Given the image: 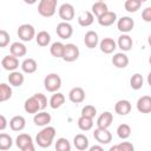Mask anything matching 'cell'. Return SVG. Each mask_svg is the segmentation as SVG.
I'll return each instance as SVG.
<instances>
[{
  "instance_id": "cell-1",
  "label": "cell",
  "mask_w": 151,
  "mask_h": 151,
  "mask_svg": "<svg viewBox=\"0 0 151 151\" xmlns=\"http://www.w3.org/2000/svg\"><path fill=\"white\" fill-rule=\"evenodd\" d=\"M55 129L53 126H44L42 130L40 132H38L37 137H35V143L42 147V149H46V147H50L52 145V142L55 137Z\"/></svg>"
},
{
  "instance_id": "cell-11",
  "label": "cell",
  "mask_w": 151,
  "mask_h": 151,
  "mask_svg": "<svg viewBox=\"0 0 151 151\" xmlns=\"http://www.w3.org/2000/svg\"><path fill=\"white\" fill-rule=\"evenodd\" d=\"M97 19H98V24L100 26L107 27V26L113 25L117 21V14L114 12H112V11H106L105 13H103L101 15H99Z\"/></svg>"
},
{
  "instance_id": "cell-34",
  "label": "cell",
  "mask_w": 151,
  "mask_h": 151,
  "mask_svg": "<svg viewBox=\"0 0 151 151\" xmlns=\"http://www.w3.org/2000/svg\"><path fill=\"white\" fill-rule=\"evenodd\" d=\"M144 85V78L140 73H134L131 78H130V86L132 90H140Z\"/></svg>"
},
{
  "instance_id": "cell-3",
  "label": "cell",
  "mask_w": 151,
  "mask_h": 151,
  "mask_svg": "<svg viewBox=\"0 0 151 151\" xmlns=\"http://www.w3.org/2000/svg\"><path fill=\"white\" fill-rule=\"evenodd\" d=\"M44 87L47 92L54 93L61 87V78L57 73H50L44 79Z\"/></svg>"
},
{
  "instance_id": "cell-38",
  "label": "cell",
  "mask_w": 151,
  "mask_h": 151,
  "mask_svg": "<svg viewBox=\"0 0 151 151\" xmlns=\"http://www.w3.org/2000/svg\"><path fill=\"white\" fill-rule=\"evenodd\" d=\"M142 1L140 0H125V2H124V8L127 11V12H130V13H134V12H137L139 8H140V6H142Z\"/></svg>"
},
{
  "instance_id": "cell-8",
  "label": "cell",
  "mask_w": 151,
  "mask_h": 151,
  "mask_svg": "<svg viewBox=\"0 0 151 151\" xmlns=\"http://www.w3.org/2000/svg\"><path fill=\"white\" fill-rule=\"evenodd\" d=\"M58 14H59V17L63 21H71L74 18V14H76L73 5H71L68 2L63 4L58 9Z\"/></svg>"
},
{
  "instance_id": "cell-32",
  "label": "cell",
  "mask_w": 151,
  "mask_h": 151,
  "mask_svg": "<svg viewBox=\"0 0 151 151\" xmlns=\"http://www.w3.org/2000/svg\"><path fill=\"white\" fill-rule=\"evenodd\" d=\"M13 145V139L8 133L0 132V150L6 151L9 150Z\"/></svg>"
},
{
  "instance_id": "cell-2",
  "label": "cell",
  "mask_w": 151,
  "mask_h": 151,
  "mask_svg": "<svg viewBox=\"0 0 151 151\" xmlns=\"http://www.w3.org/2000/svg\"><path fill=\"white\" fill-rule=\"evenodd\" d=\"M58 0H40L38 4V13L44 18H51L57 12Z\"/></svg>"
},
{
  "instance_id": "cell-14",
  "label": "cell",
  "mask_w": 151,
  "mask_h": 151,
  "mask_svg": "<svg viewBox=\"0 0 151 151\" xmlns=\"http://www.w3.org/2000/svg\"><path fill=\"white\" fill-rule=\"evenodd\" d=\"M51 120H52L51 114L47 113V112H45V111H42V110L39 111V112H37V113H34V117H33L34 124L37 126H41V127L48 125L51 123Z\"/></svg>"
},
{
  "instance_id": "cell-20",
  "label": "cell",
  "mask_w": 151,
  "mask_h": 151,
  "mask_svg": "<svg viewBox=\"0 0 151 151\" xmlns=\"http://www.w3.org/2000/svg\"><path fill=\"white\" fill-rule=\"evenodd\" d=\"M137 110L140 113H150L151 112V97L143 96L137 100Z\"/></svg>"
},
{
  "instance_id": "cell-17",
  "label": "cell",
  "mask_w": 151,
  "mask_h": 151,
  "mask_svg": "<svg viewBox=\"0 0 151 151\" xmlns=\"http://www.w3.org/2000/svg\"><path fill=\"white\" fill-rule=\"evenodd\" d=\"M131 109H132V105L126 99H120L114 105V112L117 114H119V116H126V114H129L131 112Z\"/></svg>"
},
{
  "instance_id": "cell-28",
  "label": "cell",
  "mask_w": 151,
  "mask_h": 151,
  "mask_svg": "<svg viewBox=\"0 0 151 151\" xmlns=\"http://www.w3.org/2000/svg\"><path fill=\"white\" fill-rule=\"evenodd\" d=\"M21 70H22V72H25L27 74L34 73L38 70V64L33 58H26L21 63Z\"/></svg>"
},
{
  "instance_id": "cell-45",
  "label": "cell",
  "mask_w": 151,
  "mask_h": 151,
  "mask_svg": "<svg viewBox=\"0 0 151 151\" xmlns=\"http://www.w3.org/2000/svg\"><path fill=\"white\" fill-rule=\"evenodd\" d=\"M7 125H8V122H7L6 117L0 114V131H4L7 127Z\"/></svg>"
},
{
  "instance_id": "cell-43",
  "label": "cell",
  "mask_w": 151,
  "mask_h": 151,
  "mask_svg": "<svg viewBox=\"0 0 151 151\" xmlns=\"http://www.w3.org/2000/svg\"><path fill=\"white\" fill-rule=\"evenodd\" d=\"M34 97L37 98V100H38V103L40 105V110H45L46 106H47V98H46V96L42 94V93H35Z\"/></svg>"
},
{
  "instance_id": "cell-39",
  "label": "cell",
  "mask_w": 151,
  "mask_h": 151,
  "mask_svg": "<svg viewBox=\"0 0 151 151\" xmlns=\"http://www.w3.org/2000/svg\"><path fill=\"white\" fill-rule=\"evenodd\" d=\"M55 150L57 151H70L71 150V144L67 138L60 137L55 142Z\"/></svg>"
},
{
  "instance_id": "cell-42",
  "label": "cell",
  "mask_w": 151,
  "mask_h": 151,
  "mask_svg": "<svg viewBox=\"0 0 151 151\" xmlns=\"http://www.w3.org/2000/svg\"><path fill=\"white\" fill-rule=\"evenodd\" d=\"M9 34L5 29H0V47H6L9 44Z\"/></svg>"
},
{
  "instance_id": "cell-31",
  "label": "cell",
  "mask_w": 151,
  "mask_h": 151,
  "mask_svg": "<svg viewBox=\"0 0 151 151\" xmlns=\"http://www.w3.org/2000/svg\"><path fill=\"white\" fill-rule=\"evenodd\" d=\"M78 127L81 130V131H90L92 127H93V119L92 118H88V117H84V116H80L78 118Z\"/></svg>"
},
{
  "instance_id": "cell-40",
  "label": "cell",
  "mask_w": 151,
  "mask_h": 151,
  "mask_svg": "<svg viewBox=\"0 0 151 151\" xmlns=\"http://www.w3.org/2000/svg\"><path fill=\"white\" fill-rule=\"evenodd\" d=\"M134 146L130 142H122L112 147H110V151H133Z\"/></svg>"
},
{
  "instance_id": "cell-41",
  "label": "cell",
  "mask_w": 151,
  "mask_h": 151,
  "mask_svg": "<svg viewBox=\"0 0 151 151\" xmlns=\"http://www.w3.org/2000/svg\"><path fill=\"white\" fill-rule=\"evenodd\" d=\"M97 114V109L93 105H85L81 109V116L84 117H88V118H94Z\"/></svg>"
},
{
  "instance_id": "cell-12",
  "label": "cell",
  "mask_w": 151,
  "mask_h": 151,
  "mask_svg": "<svg viewBox=\"0 0 151 151\" xmlns=\"http://www.w3.org/2000/svg\"><path fill=\"white\" fill-rule=\"evenodd\" d=\"M1 66L6 70V71H15L19 67V59L12 54L6 55L2 58L1 60Z\"/></svg>"
},
{
  "instance_id": "cell-44",
  "label": "cell",
  "mask_w": 151,
  "mask_h": 151,
  "mask_svg": "<svg viewBox=\"0 0 151 151\" xmlns=\"http://www.w3.org/2000/svg\"><path fill=\"white\" fill-rule=\"evenodd\" d=\"M142 19L145 22H151V7H146L142 12Z\"/></svg>"
},
{
  "instance_id": "cell-47",
  "label": "cell",
  "mask_w": 151,
  "mask_h": 151,
  "mask_svg": "<svg viewBox=\"0 0 151 151\" xmlns=\"http://www.w3.org/2000/svg\"><path fill=\"white\" fill-rule=\"evenodd\" d=\"M26 4H28V5H33V4H35L38 0H24Z\"/></svg>"
},
{
  "instance_id": "cell-37",
  "label": "cell",
  "mask_w": 151,
  "mask_h": 151,
  "mask_svg": "<svg viewBox=\"0 0 151 151\" xmlns=\"http://www.w3.org/2000/svg\"><path fill=\"white\" fill-rule=\"evenodd\" d=\"M117 136L120 139H127L131 136V126L129 124H120L117 127Z\"/></svg>"
},
{
  "instance_id": "cell-7",
  "label": "cell",
  "mask_w": 151,
  "mask_h": 151,
  "mask_svg": "<svg viewBox=\"0 0 151 151\" xmlns=\"http://www.w3.org/2000/svg\"><path fill=\"white\" fill-rule=\"evenodd\" d=\"M93 137L94 139L101 144V145H105V144H109L111 140H112V134L111 132L109 131V129H103V127H97L94 129L93 131Z\"/></svg>"
},
{
  "instance_id": "cell-27",
  "label": "cell",
  "mask_w": 151,
  "mask_h": 151,
  "mask_svg": "<svg viewBox=\"0 0 151 151\" xmlns=\"http://www.w3.org/2000/svg\"><path fill=\"white\" fill-rule=\"evenodd\" d=\"M94 21V15L90 11H85L78 15V24L83 27H88L93 24Z\"/></svg>"
},
{
  "instance_id": "cell-24",
  "label": "cell",
  "mask_w": 151,
  "mask_h": 151,
  "mask_svg": "<svg viewBox=\"0 0 151 151\" xmlns=\"http://www.w3.org/2000/svg\"><path fill=\"white\" fill-rule=\"evenodd\" d=\"M112 64L117 68H125L129 65V57L124 52H118L112 57Z\"/></svg>"
},
{
  "instance_id": "cell-23",
  "label": "cell",
  "mask_w": 151,
  "mask_h": 151,
  "mask_svg": "<svg viewBox=\"0 0 151 151\" xmlns=\"http://www.w3.org/2000/svg\"><path fill=\"white\" fill-rule=\"evenodd\" d=\"M9 52H11L12 55H14V57H17V58H20V57L26 55L27 48H26V46H25L22 42L14 41V42H12L11 46H9Z\"/></svg>"
},
{
  "instance_id": "cell-30",
  "label": "cell",
  "mask_w": 151,
  "mask_h": 151,
  "mask_svg": "<svg viewBox=\"0 0 151 151\" xmlns=\"http://www.w3.org/2000/svg\"><path fill=\"white\" fill-rule=\"evenodd\" d=\"M64 103H65V96L60 92H54V94H52V97L50 98V106L53 110L59 109Z\"/></svg>"
},
{
  "instance_id": "cell-46",
  "label": "cell",
  "mask_w": 151,
  "mask_h": 151,
  "mask_svg": "<svg viewBox=\"0 0 151 151\" xmlns=\"http://www.w3.org/2000/svg\"><path fill=\"white\" fill-rule=\"evenodd\" d=\"M88 150H90V151H103L104 149H103L101 145H93V146L88 147Z\"/></svg>"
},
{
  "instance_id": "cell-36",
  "label": "cell",
  "mask_w": 151,
  "mask_h": 151,
  "mask_svg": "<svg viewBox=\"0 0 151 151\" xmlns=\"http://www.w3.org/2000/svg\"><path fill=\"white\" fill-rule=\"evenodd\" d=\"M12 97V87L5 83L0 84V103L7 101Z\"/></svg>"
},
{
  "instance_id": "cell-49",
  "label": "cell",
  "mask_w": 151,
  "mask_h": 151,
  "mask_svg": "<svg viewBox=\"0 0 151 151\" xmlns=\"http://www.w3.org/2000/svg\"><path fill=\"white\" fill-rule=\"evenodd\" d=\"M97 1H105V0H97Z\"/></svg>"
},
{
  "instance_id": "cell-16",
  "label": "cell",
  "mask_w": 151,
  "mask_h": 151,
  "mask_svg": "<svg viewBox=\"0 0 151 151\" xmlns=\"http://www.w3.org/2000/svg\"><path fill=\"white\" fill-rule=\"evenodd\" d=\"M99 47L100 51L105 54H111L116 51L117 48V44L112 38H104L103 40L99 41Z\"/></svg>"
},
{
  "instance_id": "cell-35",
  "label": "cell",
  "mask_w": 151,
  "mask_h": 151,
  "mask_svg": "<svg viewBox=\"0 0 151 151\" xmlns=\"http://www.w3.org/2000/svg\"><path fill=\"white\" fill-rule=\"evenodd\" d=\"M64 44L61 41H55L51 45L50 47V53L52 54V57L54 58H61L63 53H64Z\"/></svg>"
},
{
  "instance_id": "cell-6",
  "label": "cell",
  "mask_w": 151,
  "mask_h": 151,
  "mask_svg": "<svg viewBox=\"0 0 151 151\" xmlns=\"http://www.w3.org/2000/svg\"><path fill=\"white\" fill-rule=\"evenodd\" d=\"M18 37L21 41H31L33 38H35V29L29 24H22L18 28Z\"/></svg>"
},
{
  "instance_id": "cell-29",
  "label": "cell",
  "mask_w": 151,
  "mask_h": 151,
  "mask_svg": "<svg viewBox=\"0 0 151 151\" xmlns=\"http://www.w3.org/2000/svg\"><path fill=\"white\" fill-rule=\"evenodd\" d=\"M35 41L39 46L46 47L51 42V35L46 31H40V32H38V34H35Z\"/></svg>"
},
{
  "instance_id": "cell-22",
  "label": "cell",
  "mask_w": 151,
  "mask_h": 151,
  "mask_svg": "<svg viewBox=\"0 0 151 151\" xmlns=\"http://www.w3.org/2000/svg\"><path fill=\"white\" fill-rule=\"evenodd\" d=\"M73 145H74V147L77 150L85 151V150H87L90 147V145H88V138L85 134H83V133H78L73 138Z\"/></svg>"
},
{
  "instance_id": "cell-21",
  "label": "cell",
  "mask_w": 151,
  "mask_h": 151,
  "mask_svg": "<svg viewBox=\"0 0 151 151\" xmlns=\"http://www.w3.org/2000/svg\"><path fill=\"white\" fill-rule=\"evenodd\" d=\"M113 122V114L110 111L103 112L98 119H97V127H103V129H109L110 125Z\"/></svg>"
},
{
  "instance_id": "cell-5",
  "label": "cell",
  "mask_w": 151,
  "mask_h": 151,
  "mask_svg": "<svg viewBox=\"0 0 151 151\" xmlns=\"http://www.w3.org/2000/svg\"><path fill=\"white\" fill-rule=\"evenodd\" d=\"M79 54H80V51H79L78 46L70 42L64 46V53H63L61 58L67 63H72L79 58Z\"/></svg>"
},
{
  "instance_id": "cell-10",
  "label": "cell",
  "mask_w": 151,
  "mask_h": 151,
  "mask_svg": "<svg viewBox=\"0 0 151 151\" xmlns=\"http://www.w3.org/2000/svg\"><path fill=\"white\" fill-rule=\"evenodd\" d=\"M117 27L122 33H129L134 27V20L130 17H122L117 20Z\"/></svg>"
},
{
  "instance_id": "cell-48",
  "label": "cell",
  "mask_w": 151,
  "mask_h": 151,
  "mask_svg": "<svg viewBox=\"0 0 151 151\" xmlns=\"http://www.w3.org/2000/svg\"><path fill=\"white\" fill-rule=\"evenodd\" d=\"M140 1H142V2H145V1H147V0H140Z\"/></svg>"
},
{
  "instance_id": "cell-18",
  "label": "cell",
  "mask_w": 151,
  "mask_h": 151,
  "mask_svg": "<svg viewBox=\"0 0 151 151\" xmlns=\"http://www.w3.org/2000/svg\"><path fill=\"white\" fill-rule=\"evenodd\" d=\"M24 110L27 113H31V114H34V113L41 111L40 110V105H39L38 100H37V98L34 97V94L25 100V103H24Z\"/></svg>"
},
{
  "instance_id": "cell-19",
  "label": "cell",
  "mask_w": 151,
  "mask_h": 151,
  "mask_svg": "<svg viewBox=\"0 0 151 151\" xmlns=\"http://www.w3.org/2000/svg\"><path fill=\"white\" fill-rule=\"evenodd\" d=\"M84 44L86 45L87 48H94L99 44V37L98 33L94 31H87L84 35Z\"/></svg>"
},
{
  "instance_id": "cell-26",
  "label": "cell",
  "mask_w": 151,
  "mask_h": 151,
  "mask_svg": "<svg viewBox=\"0 0 151 151\" xmlns=\"http://www.w3.org/2000/svg\"><path fill=\"white\" fill-rule=\"evenodd\" d=\"M26 126V119L22 116H14L9 120V127L12 131H22Z\"/></svg>"
},
{
  "instance_id": "cell-15",
  "label": "cell",
  "mask_w": 151,
  "mask_h": 151,
  "mask_svg": "<svg viewBox=\"0 0 151 151\" xmlns=\"http://www.w3.org/2000/svg\"><path fill=\"white\" fill-rule=\"evenodd\" d=\"M116 44H117V46H118L123 52H127V51H130V50L132 48V46H133V40H132V38H131L127 33H123L122 35H119L118 41H117Z\"/></svg>"
},
{
  "instance_id": "cell-25",
  "label": "cell",
  "mask_w": 151,
  "mask_h": 151,
  "mask_svg": "<svg viewBox=\"0 0 151 151\" xmlns=\"http://www.w3.org/2000/svg\"><path fill=\"white\" fill-rule=\"evenodd\" d=\"M25 81V77L21 72L19 71H11L9 72V76H8V83L12 85V86H15V87H19L24 84Z\"/></svg>"
},
{
  "instance_id": "cell-13",
  "label": "cell",
  "mask_w": 151,
  "mask_h": 151,
  "mask_svg": "<svg viewBox=\"0 0 151 151\" xmlns=\"http://www.w3.org/2000/svg\"><path fill=\"white\" fill-rule=\"evenodd\" d=\"M68 99L71 103L73 104H79V103H83L85 100V91L77 86V87H73L71 88V91L68 92Z\"/></svg>"
},
{
  "instance_id": "cell-4",
  "label": "cell",
  "mask_w": 151,
  "mask_h": 151,
  "mask_svg": "<svg viewBox=\"0 0 151 151\" xmlns=\"http://www.w3.org/2000/svg\"><path fill=\"white\" fill-rule=\"evenodd\" d=\"M15 144L21 151H34L35 149L32 137L27 133H20L15 138Z\"/></svg>"
},
{
  "instance_id": "cell-33",
  "label": "cell",
  "mask_w": 151,
  "mask_h": 151,
  "mask_svg": "<svg viewBox=\"0 0 151 151\" xmlns=\"http://www.w3.org/2000/svg\"><path fill=\"white\" fill-rule=\"evenodd\" d=\"M91 9H92L91 13H92L93 15H96L97 18H98L99 15H101L103 13H105L106 11H109L107 5L105 4V1H96V2L92 5Z\"/></svg>"
},
{
  "instance_id": "cell-9",
  "label": "cell",
  "mask_w": 151,
  "mask_h": 151,
  "mask_svg": "<svg viewBox=\"0 0 151 151\" xmlns=\"http://www.w3.org/2000/svg\"><path fill=\"white\" fill-rule=\"evenodd\" d=\"M55 32L60 39H68L73 34V27L68 21H61L57 25Z\"/></svg>"
}]
</instances>
